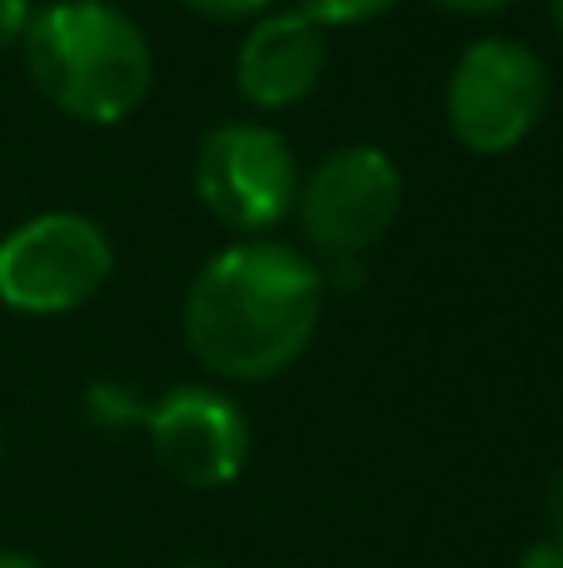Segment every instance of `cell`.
Returning <instances> with one entry per match:
<instances>
[{
  "mask_svg": "<svg viewBox=\"0 0 563 568\" xmlns=\"http://www.w3.org/2000/svg\"><path fill=\"white\" fill-rule=\"evenodd\" d=\"M549 20H554V30L563 36V0H549Z\"/></svg>",
  "mask_w": 563,
  "mask_h": 568,
  "instance_id": "obj_17",
  "label": "cell"
},
{
  "mask_svg": "<svg viewBox=\"0 0 563 568\" xmlns=\"http://www.w3.org/2000/svg\"><path fill=\"white\" fill-rule=\"evenodd\" d=\"M399 0H295V10H305L315 26L335 30V26H365V20H379L385 10H395Z\"/></svg>",
  "mask_w": 563,
  "mask_h": 568,
  "instance_id": "obj_9",
  "label": "cell"
},
{
  "mask_svg": "<svg viewBox=\"0 0 563 568\" xmlns=\"http://www.w3.org/2000/svg\"><path fill=\"white\" fill-rule=\"evenodd\" d=\"M180 568H225V564H209V559H190V564H180Z\"/></svg>",
  "mask_w": 563,
  "mask_h": 568,
  "instance_id": "obj_18",
  "label": "cell"
},
{
  "mask_svg": "<svg viewBox=\"0 0 563 568\" xmlns=\"http://www.w3.org/2000/svg\"><path fill=\"white\" fill-rule=\"evenodd\" d=\"M549 65L534 45L509 36H484L459 50L444 85L449 135L469 155H509L539 130L549 110Z\"/></svg>",
  "mask_w": 563,
  "mask_h": 568,
  "instance_id": "obj_3",
  "label": "cell"
},
{
  "mask_svg": "<svg viewBox=\"0 0 563 568\" xmlns=\"http://www.w3.org/2000/svg\"><path fill=\"white\" fill-rule=\"evenodd\" d=\"M325 265L275 235L225 245L185 290V344L225 384H265L299 364L325 320Z\"/></svg>",
  "mask_w": 563,
  "mask_h": 568,
  "instance_id": "obj_1",
  "label": "cell"
},
{
  "mask_svg": "<svg viewBox=\"0 0 563 568\" xmlns=\"http://www.w3.org/2000/svg\"><path fill=\"white\" fill-rule=\"evenodd\" d=\"M20 55L30 85L80 125H120L155 85L150 36L110 0H50L30 20Z\"/></svg>",
  "mask_w": 563,
  "mask_h": 568,
  "instance_id": "obj_2",
  "label": "cell"
},
{
  "mask_svg": "<svg viewBox=\"0 0 563 568\" xmlns=\"http://www.w3.org/2000/svg\"><path fill=\"white\" fill-rule=\"evenodd\" d=\"M329 65V36L325 26L305 16V10H265L259 20H249L245 40L235 50V90L245 95V105L265 110H295L299 100H309L325 80Z\"/></svg>",
  "mask_w": 563,
  "mask_h": 568,
  "instance_id": "obj_8",
  "label": "cell"
},
{
  "mask_svg": "<svg viewBox=\"0 0 563 568\" xmlns=\"http://www.w3.org/2000/svg\"><path fill=\"white\" fill-rule=\"evenodd\" d=\"M155 464L185 489H225L249 464V419L215 384H175L145 409Z\"/></svg>",
  "mask_w": 563,
  "mask_h": 568,
  "instance_id": "obj_7",
  "label": "cell"
},
{
  "mask_svg": "<svg viewBox=\"0 0 563 568\" xmlns=\"http://www.w3.org/2000/svg\"><path fill=\"white\" fill-rule=\"evenodd\" d=\"M90 404V419L110 424V429H125V424H140L145 429V409L150 404H140L130 389H120V384H95V389L85 394Z\"/></svg>",
  "mask_w": 563,
  "mask_h": 568,
  "instance_id": "obj_10",
  "label": "cell"
},
{
  "mask_svg": "<svg viewBox=\"0 0 563 568\" xmlns=\"http://www.w3.org/2000/svg\"><path fill=\"white\" fill-rule=\"evenodd\" d=\"M514 568H563V544L559 539H534L524 554H519Z\"/></svg>",
  "mask_w": 563,
  "mask_h": 568,
  "instance_id": "obj_14",
  "label": "cell"
},
{
  "mask_svg": "<svg viewBox=\"0 0 563 568\" xmlns=\"http://www.w3.org/2000/svg\"><path fill=\"white\" fill-rule=\"evenodd\" d=\"M439 10H449V16H494V10L514 6V0H434Z\"/></svg>",
  "mask_w": 563,
  "mask_h": 568,
  "instance_id": "obj_15",
  "label": "cell"
},
{
  "mask_svg": "<svg viewBox=\"0 0 563 568\" xmlns=\"http://www.w3.org/2000/svg\"><path fill=\"white\" fill-rule=\"evenodd\" d=\"M0 459H6V444H0Z\"/></svg>",
  "mask_w": 563,
  "mask_h": 568,
  "instance_id": "obj_19",
  "label": "cell"
},
{
  "mask_svg": "<svg viewBox=\"0 0 563 568\" xmlns=\"http://www.w3.org/2000/svg\"><path fill=\"white\" fill-rule=\"evenodd\" d=\"M539 514H544V539H559V544H563V464H559L554 474H549Z\"/></svg>",
  "mask_w": 563,
  "mask_h": 568,
  "instance_id": "obj_13",
  "label": "cell"
},
{
  "mask_svg": "<svg viewBox=\"0 0 563 568\" xmlns=\"http://www.w3.org/2000/svg\"><path fill=\"white\" fill-rule=\"evenodd\" d=\"M405 210V170L379 145H339L299 175L295 215L325 265H355L395 230Z\"/></svg>",
  "mask_w": 563,
  "mask_h": 568,
  "instance_id": "obj_5",
  "label": "cell"
},
{
  "mask_svg": "<svg viewBox=\"0 0 563 568\" xmlns=\"http://www.w3.org/2000/svg\"><path fill=\"white\" fill-rule=\"evenodd\" d=\"M30 20H35V6H30V0H0V55L25 40Z\"/></svg>",
  "mask_w": 563,
  "mask_h": 568,
  "instance_id": "obj_12",
  "label": "cell"
},
{
  "mask_svg": "<svg viewBox=\"0 0 563 568\" xmlns=\"http://www.w3.org/2000/svg\"><path fill=\"white\" fill-rule=\"evenodd\" d=\"M115 275L105 225L80 210L30 215L0 240V304L30 320H55L90 304Z\"/></svg>",
  "mask_w": 563,
  "mask_h": 568,
  "instance_id": "obj_4",
  "label": "cell"
},
{
  "mask_svg": "<svg viewBox=\"0 0 563 568\" xmlns=\"http://www.w3.org/2000/svg\"><path fill=\"white\" fill-rule=\"evenodd\" d=\"M0 568H50V564H40L35 554H20V549H0Z\"/></svg>",
  "mask_w": 563,
  "mask_h": 568,
  "instance_id": "obj_16",
  "label": "cell"
},
{
  "mask_svg": "<svg viewBox=\"0 0 563 568\" xmlns=\"http://www.w3.org/2000/svg\"><path fill=\"white\" fill-rule=\"evenodd\" d=\"M195 195L239 240L275 235L295 215L299 160L289 140L265 120H225L195 150Z\"/></svg>",
  "mask_w": 563,
  "mask_h": 568,
  "instance_id": "obj_6",
  "label": "cell"
},
{
  "mask_svg": "<svg viewBox=\"0 0 563 568\" xmlns=\"http://www.w3.org/2000/svg\"><path fill=\"white\" fill-rule=\"evenodd\" d=\"M180 6L199 20H215V26H249L265 10H275V0H180Z\"/></svg>",
  "mask_w": 563,
  "mask_h": 568,
  "instance_id": "obj_11",
  "label": "cell"
}]
</instances>
